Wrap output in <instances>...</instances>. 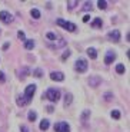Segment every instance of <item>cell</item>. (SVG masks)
<instances>
[{
	"mask_svg": "<svg viewBox=\"0 0 130 132\" xmlns=\"http://www.w3.org/2000/svg\"><path fill=\"white\" fill-rule=\"evenodd\" d=\"M76 70L80 72V73L86 72V70H87V60H85V59H77L76 60Z\"/></svg>",
	"mask_w": 130,
	"mask_h": 132,
	"instance_id": "obj_3",
	"label": "cell"
},
{
	"mask_svg": "<svg viewBox=\"0 0 130 132\" xmlns=\"http://www.w3.org/2000/svg\"><path fill=\"white\" fill-rule=\"evenodd\" d=\"M27 118H29L30 122H34V121H36V118H37V113L34 112V111H30L29 115H27Z\"/></svg>",
	"mask_w": 130,
	"mask_h": 132,
	"instance_id": "obj_14",
	"label": "cell"
},
{
	"mask_svg": "<svg viewBox=\"0 0 130 132\" xmlns=\"http://www.w3.org/2000/svg\"><path fill=\"white\" fill-rule=\"evenodd\" d=\"M83 10H86V12H87V10H91V3L90 2H86L85 6H83Z\"/></svg>",
	"mask_w": 130,
	"mask_h": 132,
	"instance_id": "obj_22",
	"label": "cell"
},
{
	"mask_svg": "<svg viewBox=\"0 0 130 132\" xmlns=\"http://www.w3.org/2000/svg\"><path fill=\"white\" fill-rule=\"evenodd\" d=\"M87 55H89V57H91V59H96V57H97V52H96L94 47H89V49H87Z\"/></svg>",
	"mask_w": 130,
	"mask_h": 132,
	"instance_id": "obj_11",
	"label": "cell"
},
{
	"mask_svg": "<svg viewBox=\"0 0 130 132\" xmlns=\"http://www.w3.org/2000/svg\"><path fill=\"white\" fill-rule=\"evenodd\" d=\"M46 36H47V39H50V40H54L56 39V35H54V33H52V32H49Z\"/></svg>",
	"mask_w": 130,
	"mask_h": 132,
	"instance_id": "obj_24",
	"label": "cell"
},
{
	"mask_svg": "<svg viewBox=\"0 0 130 132\" xmlns=\"http://www.w3.org/2000/svg\"><path fill=\"white\" fill-rule=\"evenodd\" d=\"M91 26H93V27H101V26H103V22H101V19H99V17H97V19H94V22L91 23Z\"/></svg>",
	"mask_w": 130,
	"mask_h": 132,
	"instance_id": "obj_16",
	"label": "cell"
},
{
	"mask_svg": "<svg viewBox=\"0 0 130 132\" xmlns=\"http://www.w3.org/2000/svg\"><path fill=\"white\" fill-rule=\"evenodd\" d=\"M27 73H29V69H27V68H24V69H23V73H20V76H22V79H24V76H26Z\"/></svg>",
	"mask_w": 130,
	"mask_h": 132,
	"instance_id": "obj_28",
	"label": "cell"
},
{
	"mask_svg": "<svg viewBox=\"0 0 130 132\" xmlns=\"http://www.w3.org/2000/svg\"><path fill=\"white\" fill-rule=\"evenodd\" d=\"M33 75H34V76H37V78H40V76L43 75V72H42L40 69H36L34 72H33Z\"/></svg>",
	"mask_w": 130,
	"mask_h": 132,
	"instance_id": "obj_26",
	"label": "cell"
},
{
	"mask_svg": "<svg viewBox=\"0 0 130 132\" xmlns=\"http://www.w3.org/2000/svg\"><path fill=\"white\" fill-rule=\"evenodd\" d=\"M124 65H122V63H119V65L116 66V72L119 73V75H122V73H124Z\"/></svg>",
	"mask_w": 130,
	"mask_h": 132,
	"instance_id": "obj_17",
	"label": "cell"
},
{
	"mask_svg": "<svg viewBox=\"0 0 130 132\" xmlns=\"http://www.w3.org/2000/svg\"><path fill=\"white\" fill-rule=\"evenodd\" d=\"M27 103H29V101H27L24 96H19V98H17V105L19 106H24V105H27Z\"/></svg>",
	"mask_w": 130,
	"mask_h": 132,
	"instance_id": "obj_12",
	"label": "cell"
},
{
	"mask_svg": "<svg viewBox=\"0 0 130 132\" xmlns=\"http://www.w3.org/2000/svg\"><path fill=\"white\" fill-rule=\"evenodd\" d=\"M89 115H90V111H83V115H81V119H86Z\"/></svg>",
	"mask_w": 130,
	"mask_h": 132,
	"instance_id": "obj_29",
	"label": "cell"
},
{
	"mask_svg": "<svg viewBox=\"0 0 130 132\" xmlns=\"http://www.w3.org/2000/svg\"><path fill=\"white\" fill-rule=\"evenodd\" d=\"M64 99H66V106L70 105V103H72V99H73V95H72V93H66Z\"/></svg>",
	"mask_w": 130,
	"mask_h": 132,
	"instance_id": "obj_19",
	"label": "cell"
},
{
	"mask_svg": "<svg viewBox=\"0 0 130 132\" xmlns=\"http://www.w3.org/2000/svg\"><path fill=\"white\" fill-rule=\"evenodd\" d=\"M107 37L110 40H114V42H119L120 40V32L119 30H113V32H110L107 35Z\"/></svg>",
	"mask_w": 130,
	"mask_h": 132,
	"instance_id": "obj_8",
	"label": "cell"
},
{
	"mask_svg": "<svg viewBox=\"0 0 130 132\" xmlns=\"http://www.w3.org/2000/svg\"><path fill=\"white\" fill-rule=\"evenodd\" d=\"M76 6H77V2H69V3H67L69 9H73V7H76Z\"/></svg>",
	"mask_w": 130,
	"mask_h": 132,
	"instance_id": "obj_25",
	"label": "cell"
},
{
	"mask_svg": "<svg viewBox=\"0 0 130 132\" xmlns=\"http://www.w3.org/2000/svg\"><path fill=\"white\" fill-rule=\"evenodd\" d=\"M50 78H52V80L62 82V80L64 79V75H63L62 72H52V73H50Z\"/></svg>",
	"mask_w": 130,
	"mask_h": 132,
	"instance_id": "obj_7",
	"label": "cell"
},
{
	"mask_svg": "<svg viewBox=\"0 0 130 132\" xmlns=\"http://www.w3.org/2000/svg\"><path fill=\"white\" fill-rule=\"evenodd\" d=\"M112 118L119 119V118H120V112H119V111H112Z\"/></svg>",
	"mask_w": 130,
	"mask_h": 132,
	"instance_id": "obj_21",
	"label": "cell"
},
{
	"mask_svg": "<svg viewBox=\"0 0 130 132\" xmlns=\"http://www.w3.org/2000/svg\"><path fill=\"white\" fill-rule=\"evenodd\" d=\"M89 20H90V16H85V17H83V22H85V23H87Z\"/></svg>",
	"mask_w": 130,
	"mask_h": 132,
	"instance_id": "obj_32",
	"label": "cell"
},
{
	"mask_svg": "<svg viewBox=\"0 0 130 132\" xmlns=\"http://www.w3.org/2000/svg\"><path fill=\"white\" fill-rule=\"evenodd\" d=\"M30 14H32V17H34V19H39V17H40V12L37 9H32Z\"/></svg>",
	"mask_w": 130,
	"mask_h": 132,
	"instance_id": "obj_18",
	"label": "cell"
},
{
	"mask_svg": "<svg viewBox=\"0 0 130 132\" xmlns=\"http://www.w3.org/2000/svg\"><path fill=\"white\" fill-rule=\"evenodd\" d=\"M50 126V122H49V119H43L42 122H40V129L42 131H47Z\"/></svg>",
	"mask_w": 130,
	"mask_h": 132,
	"instance_id": "obj_10",
	"label": "cell"
},
{
	"mask_svg": "<svg viewBox=\"0 0 130 132\" xmlns=\"http://www.w3.org/2000/svg\"><path fill=\"white\" fill-rule=\"evenodd\" d=\"M99 83H100V78H97V76H94V78H91V79H90V85L93 86V88H96Z\"/></svg>",
	"mask_w": 130,
	"mask_h": 132,
	"instance_id": "obj_13",
	"label": "cell"
},
{
	"mask_svg": "<svg viewBox=\"0 0 130 132\" xmlns=\"http://www.w3.org/2000/svg\"><path fill=\"white\" fill-rule=\"evenodd\" d=\"M69 56H70V50H66V52L63 53V56H62V59H63V60H66V59H67Z\"/></svg>",
	"mask_w": 130,
	"mask_h": 132,
	"instance_id": "obj_27",
	"label": "cell"
},
{
	"mask_svg": "<svg viewBox=\"0 0 130 132\" xmlns=\"http://www.w3.org/2000/svg\"><path fill=\"white\" fill-rule=\"evenodd\" d=\"M97 6L100 7V9H106V6H107V3H106L104 0H99V2H97Z\"/></svg>",
	"mask_w": 130,
	"mask_h": 132,
	"instance_id": "obj_20",
	"label": "cell"
},
{
	"mask_svg": "<svg viewBox=\"0 0 130 132\" xmlns=\"http://www.w3.org/2000/svg\"><path fill=\"white\" fill-rule=\"evenodd\" d=\"M0 20L3 23H10L13 20V16L9 13V12H0Z\"/></svg>",
	"mask_w": 130,
	"mask_h": 132,
	"instance_id": "obj_6",
	"label": "cell"
},
{
	"mask_svg": "<svg viewBox=\"0 0 130 132\" xmlns=\"http://www.w3.org/2000/svg\"><path fill=\"white\" fill-rule=\"evenodd\" d=\"M54 132H70V126L67 122H59L54 125Z\"/></svg>",
	"mask_w": 130,
	"mask_h": 132,
	"instance_id": "obj_4",
	"label": "cell"
},
{
	"mask_svg": "<svg viewBox=\"0 0 130 132\" xmlns=\"http://www.w3.org/2000/svg\"><path fill=\"white\" fill-rule=\"evenodd\" d=\"M56 22H57L59 26H62L63 29H66L67 32H76V24H75V23L66 22V20H63V19H57Z\"/></svg>",
	"mask_w": 130,
	"mask_h": 132,
	"instance_id": "obj_2",
	"label": "cell"
},
{
	"mask_svg": "<svg viewBox=\"0 0 130 132\" xmlns=\"http://www.w3.org/2000/svg\"><path fill=\"white\" fill-rule=\"evenodd\" d=\"M0 82H2V83L6 82V78H4V73L3 72H0Z\"/></svg>",
	"mask_w": 130,
	"mask_h": 132,
	"instance_id": "obj_30",
	"label": "cell"
},
{
	"mask_svg": "<svg viewBox=\"0 0 130 132\" xmlns=\"http://www.w3.org/2000/svg\"><path fill=\"white\" fill-rule=\"evenodd\" d=\"M24 47H26L27 50L33 49V47H34V40H26V42H24Z\"/></svg>",
	"mask_w": 130,
	"mask_h": 132,
	"instance_id": "obj_15",
	"label": "cell"
},
{
	"mask_svg": "<svg viewBox=\"0 0 130 132\" xmlns=\"http://www.w3.org/2000/svg\"><path fill=\"white\" fill-rule=\"evenodd\" d=\"M114 59H116V55L112 53V52H109L107 55H106V57H104V63H106V65H110V63H113Z\"/></svg>",
	"mask_w": 130,
	"mask_h": 132,
	"instance_id": "obj_9",
	"label": "cell"
},
{
	"mask_svg": "<svg viewBox=\"0 0 130 132\" xmlns=\"http://www.w3.org/2000/svg\"><path fill=\"white\" fill-rule=\"evenodd\" d=\"M46 98L49 99L50 102H57L60 99V90L59 89H49L46 92Z\"/></svg>",
	"mask_w": 130,
	"mask_h": 132,
	"instance_id": "obj_1",
	"label": "cell"
},
{
	"mask_svg": "<svg viewBox=\"0 0 130 132\" xmlns=\"http://www.w3.org/2000/svg\"><path fill=\"white\" fill-rule=\"evenodd\" d=\"M34 92H36V85H29L26 88V92H24V98L30 102L32 98H33V95H34Z\"/></svg>",
	"mask_w": 130,
	"mask_h": 132,
	"instance_id": "obj_5",
	"label": "cell"
},
{
	"mask_svg": "<svg viewBox=\"0 0 130 132\" xmlns=\"http://www.w3.org/2000/svg\"><path fill=\"white\" fill-rule=\"evenodd\" d=\"M17 36H19V39H20V40H26V35H24V33H23L22 30H20V32L17 33Z\"/></svg>",
	"mask_w": 130,
	"mask_h": 132,
	"instance_id": "obj_23",
	"label": "cell"
},
{
	"mask_svg": "<svg viewBox=\"0 0 130 132\" xmlns=\"http://www.w3.org/2000/svg\"><path fill=\"white\" fill-rule=\"evenodd\" d=\"M20 131H22V132H29V129H27L26 126L23 125V126H20Z\"/></svg>",
	"mask_w": 130,
	"mask_h": 132,
	"instance_id": "obj_31",
	"label": "cell"
}]
</instances>
